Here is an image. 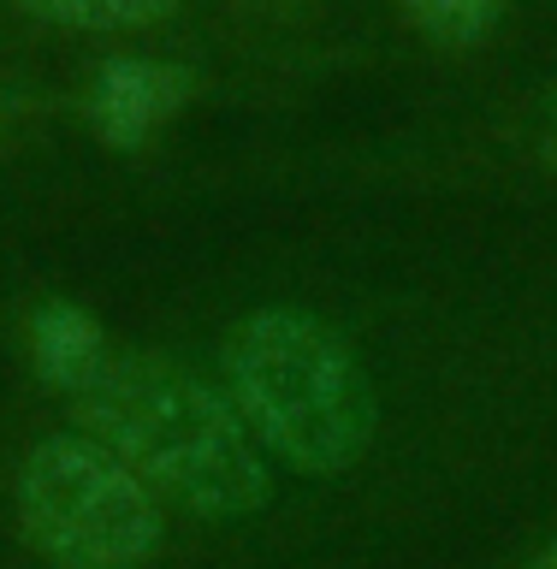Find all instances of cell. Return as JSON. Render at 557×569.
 <instances>
[{"mask_svg": "<svg viewBox=\"0 0 557 569\" xmlns=\"http://www.w3.org/2000/svg\"><path fill=\"white\" fill-rule=\"evenodd\" d=\"M202 368L238 403L279 480L350 487L386 451L380 362L320 302H249L208 338Z\"/></svg>", "mask_w": 557, "mask_h": 569, "instance_id": "1", "label": "cell"}, {"mask_svg": "<svg viewBox=\"0 0 557 569\" xmlns=\"http://www.w3.org/2000/svg\"><path fill=\"white\" fill-rule=\"evenodd\" d=\"M540 113H551V119H557V83H551L546 96H540Z\"/></svg>", "mask_w": 557, "mask_h": 569, "instance_id": "11", "label": "cell"}, {"mask_svg": "<svg viewBox=\"0 0 557 569\" xmlns=\"http://www.w3.org/2000/svg\"><path fill=\"white\" fill-rule=\"evenodd\" d=\"M66 421L149 480L178 528L243 533L285 505V480L226 386L178 350L113 345L96 380L66 398Z\"/></svg>", "mask_w": 557, "mask_h": 569, "instance_id": "2", "label": "cell"}, {"mask_svg": "<svg viewBox=\"0 0 557 569\" xmlns=\"http://www.w3.org/2000/svg\"><path fill=\"white\" fill-rule=\"evenodd\" d=\"M528 149H534V167H540V178L557 190V119H551V113H540V131H534Z\"/></svg>", "mask_w": 557, "mask_h": 569, "instance_id": "9", "label": "cell"}, {"mask_svg": "<svg viewBox=\"0 0 557 569\" xmlns=\"http://www.w3.org/2000/svg\"><path fill=\"white\" fill-rule=\"evenodd\" d=\"M24 356H30V380L48 398H78V391L101 373V362L113 356V338L83 302L71 297H48L36 302L24 320Z\"/></svg>", "mask_w": 557, "mask_h": 569, "instance_id": "5", "label": "cell"}, {"mask_svg": "<svg viewBox=\"0 0 557 569\" xmlns=\"http://www.w3.org/2000/svg\"><path fill=\"white\" fill-rule=\"evenodd\" d=\"M24 18L71 36H142L160 30L185 0H12Z\"/></svg>", "mask_w": 557, "mask_h": 569, "instance_id": "6", "label": "cell"}, {"mask_svg": "<svg viewBox=\"0 0 557 569\" xmlns=\"http://www.w3.org/2000/svg\"><path fill=\"white\" fill-rule=\"evenodd\" d=\"M261 7H285V0H261Z\"/></svg>", "mask_w": 557, "mask_h": 569, "instance_id": "12", "label": "cell"}, {"mask_svg": "<svg viewBox=\"0 0 557 569\" xmlns=\"http://www.w3.org/2000/svg\"><path fill=\"white\" fill-rule=\"evenodd\" d=\"M190 96H196L190 66L155 60V53H107V60L89 71L83 119H89V131H96V142L131 154V149H149V142L190 107Z\"/></svg>", "mask_w": 557, "mask_h": 569, "instance_id": "4", "label": "cell"}, {"mask_svg": "<svg viewBox=\"0 0 557 569\" xmlns=\"http://www.w3.org/2000/svg\"><path fill=\"white\" fill-rule=\"evenodd\" d=\"M498 569H557V516H551L540 533H534L523 551H510V558L498 563Z\"/></svg>", "mask_w": 557, "mask_h": 569, "instance_id": "8", "label": "cell"}, {"mask_svg": "<svg viewBox=\"0 0 557 569\" xmlns=\"http://www.w3.org/2000/svg\"><path fill=\"white\" fill-rule=\"evenodd\" d=\"M0 516L36 569H160L178 516L83 427H36L0 475Z\"/></svg>", "mask_w": 557, "mask_h": 569, "instance_id": "3", "label": "cell"}, {"mask_svg": "<svg viewBox=\"0 0 557 569\" xmlns=\"http://www.w3.org/2000/svg\"><path fill=\"white\" fill-rule=\"evenodd\" d=\"M398 7L421 42L451 48V53L480 48L498 30V18H505V0H398Z\"/></svg>", "mask_w": 557, "mask_h": 569, "instance_id": "7", "label": "cell"}, {"mask_svg": "<svg viewBox=\"0 0 557 569\" xmlns=\"http://www.w3.org/2000/svg\"><path fill=\"white\" fill-rule=\"evenodd\" d=\"M18 124H24V107H18V96H12L7 83H0V154H7L12 142H18Z\"/></svg>", "mask_w": 557, "mask_h": 569, "instance_id": "10", "label": "cell"}]
</instances>
